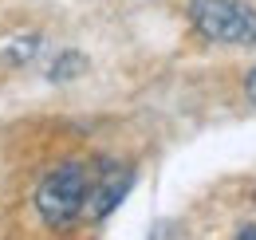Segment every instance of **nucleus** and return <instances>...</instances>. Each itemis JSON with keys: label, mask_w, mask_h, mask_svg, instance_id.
<instances>
[{"label": "nucleus", "mask_w": 256, "mask_h": 240, "mask_svg": "<svg viewBox=\"0 0 256 240\" xmlns=\"http://www.w3.org/2000/svg\"><path fill=\"white\" fill-rule=\"evenodd\" d=\"M91 185H95V170L83 162H67L56 174H48L40 193H36V209L48 224H71L91 201Z\"/></svg>", "instance_id": "1"}, {"label": "nucleus", "mask_w": 256, "mask_h": 240, "mask_svg": "<svg viewBox=\"0 0 256 240\" xmlns=\"http://www.w3.org/2000/svg\"><path fill=\"white\" fill-rule=\"evenodd\" d=\"M190 20L213 44H256V8L244 0H190Z\"/></svg>", "instance_id": "2"}, {"label": "nucleus", "mask_w": 256, "mask_h": 240, "mask_svg": "<svg viewBox=\"0 0 256 240\" xmlns=\"http://www.w3.org/2000/svg\"><path fill=\"white\" fill-rule=\"evenodd\" d=\"M130 170L126 166H110V170H102V174H95V185H91V201H87V209H91V216L95 220H102L106 212L114 209L118 201H122V193L130 189Z\"/></svg>", "instance_id": "3"}, {"label": "nucleus", "mask_w": 256, "mask_h": 240, "mask_svg": "<svg viewBox=\"0 0 256 240\" xmlns=\"http://www.w3.org/2000/svg\"><path fill=\"white\" fill-rule=\"evenodd\" d=\"M244 94H248V98L256 102V67L248 71V79H244Z\"/></svg>", "instance_id": "4"}]
</instances>
